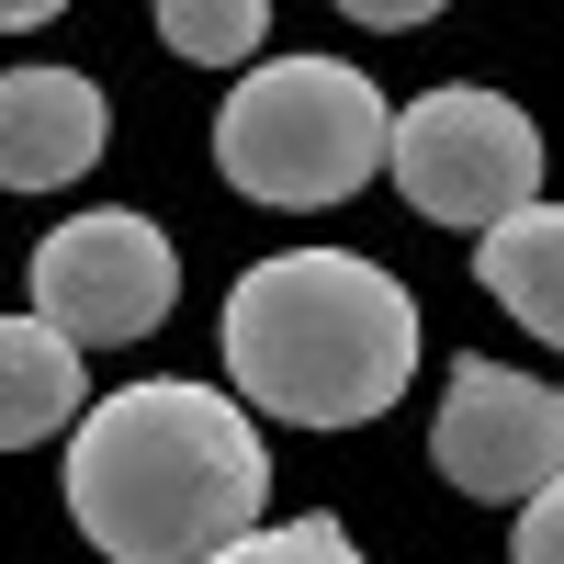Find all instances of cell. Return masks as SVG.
<instances>
[{"mask_svg": "<svg viewBox=\"0 0 564 564\" xmlns=\"http://www.w3.org/2000/svg\"><path fill=\"white\" fill-rule=\"evenodd\" d=\"M271 452L215 384H124L68 430V520L113 564H215L260 531Z\"/></svg>", "mask_w": 564, "mask_h": 564, "instance_id": "obj_1", "label": "cell"}, {"mask_svg": "<svg viewBox=\"0 0 564 564\" xmlns=\"http://www.w3.org/2000/svg\"><path fill=\"white\" fill-rule=\"evenodd\" d=\"M226 372L282 430H361L417 372V294L361 249H282L226 294Z\"/></svg>", "mask_w": 564, "mask_h": 564, "instance_id": "obj_2", "label": "cell"}, {"mask_svg": "<svg viewBox=\"0 0 564 564\" xmlns=\"http://www.w3.org/2000/svg\"><path fill=\"white\" fill-rule=\"evenodd\" d=\"M395 148V102L384 79H361L350 57H260L238 90L215 102V170L249 204H350Z\"/></svg>", "mask_w": 564, "mask_h": 564, "instance_id": "obj_3", "label": "cell"}, {"mask_svg": "<svg viewBox=\"0 0 564 564\" xmlns=\"http://www.w3.org/2000/svg\"><path fill=\"white\" fill-rule=\"evenodd\" d=\"M384 170H395V193L430 226H475V238H497L508 215L542 204V124L508 102V90L441 79V90H417V102L395 113Z\"/></svg>", "mask_w": 564, "mask_h": 564, "instance_id": "obj_4", "label": "cell"}, {"mask_svg": "<svg viewBox=\"0 0 564 564\" xmlns=\"http://www.w3.org/2000/svg\"><path fill=\"white\" fill-rule=\"evenodd\" d=\"M181 294V260L148 215H124V204H90L68 226H45V249H34V327H57L68 350H124V339H148V327L170 316Z\"/></svg>", "mask_w": 564, "mask_h": 564, "instance_id": "obj_5", "label": "cell"}, {"mask_svg": "<svg viewBox=\"0 0 564 564\" xmlns=\"http://www.w3.org/2000/svg\"><path fill=\"white\" fill-rule=\"evenodd\" d=\"M430 463L452 497L531 508L542 486H564V384L508 372V361H463L441 417H430Z\"/></svg>", "mask_w": 564, "mask_h": 564, "instance_id": "obj_6", "label": "cell"}, {"mask_svg": "<svg viewBox=\"0 0 564 564\" xmlns=\"http://www.w3.org/2000/svg\"><path fill=\"white\" fill-rule=\"evenodd\" d=\"M113 148V102L90 68H0V193H57Z\"/></svg>", "mask_w": 564, "mask_h": 564, "instance_id": "obj_7", "label": "cell"}, {"mask_svg": "<svg viewBox=\"0 0 564 564\" xmlns=\"http://www.w3.org/2000/svg\"><path fill=\"white\" fill-rule=\"evenodd\" d=\"M79 430V350L34 316H0V452Z\"/></svg>", "mask_w": 564, "mask_h": 564, "instance_id": "obj_8", "label": "cell"}, {"mask_svg": "<svg viewBox=\"0 0 564 564\" xmlns=\"http://www.w3.org/2000/svg\"><path fill=\"white\" fill-rule=\"evenodd\" d=\"M475 271H486V294L531 327V339H553L564 350V204H531V215H508L497 238L475 249Z\"/></svg>", "mask_w": 564, "mask_h": 564, "instance_id": "obj_9", "label": "cell"}, {"mask_svg": "<svg viewBox=\"0 0 564 564\" xmlns=\"http://www.w3.org/2000/svg\"><path fill=\"white\" fill-rule=\"evenodd\" d=\"M159 34H170V57H193V68H260L271 12L260 0H159Z\"/></svg>", "mask_w": 564, "mask_h": 564, "instance_id": "obj_10", "label": "cell"}, {"mask_svg": "<svg viewBox=\"0 0 564 564\" xmlns=\"http://www.w3.org/2000/svg\"><path fill=\"white\" fill-rule=\"evenodd\" d=\"M215 564H372V553L327 520V508H305V520H260L249 542H226Z\"/></svg>", "mask_w": 564, "mask_h": 564, "instance_id": "obj_11", "label": "cell"}, {"mask_svg": "<svg viewBox=\"0 0 564 564\" xmlns=\"http://www.w3.org/2000/svg\"><path fill=\"white\" fill-rule=\"evenodd\" d=\"M508 553H520V564H564V486H542V497L520 508V531H508Z\"/></svg>", "mask_w": 564, "mask_h": 564, "instance_id": "obj_12", "label": "cell"}, {"mask_svg": "<svg viewBox=\"0 0 564 564\" xmlns=\"http://www.w3.org/2000/svg\"><path fill=\"white\" fill-rule=\"evenodd\" d=\"M57 0H0V34H23V23H45Z\"/></svg>", "mask_w": 564, "mask_h": 564, "instance_id": "obj_13", "label": "cell"}]
</instances>
